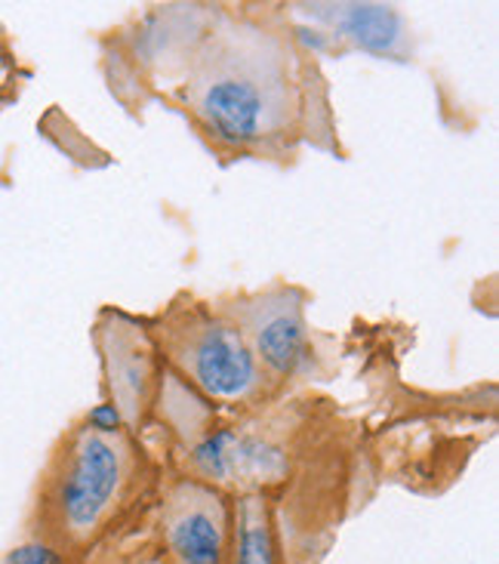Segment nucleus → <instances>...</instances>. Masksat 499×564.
<instances>
[{"instance_id":"f257e3e1","label":"nucleus","mask_w":499,"mask_h":564,"mask_svg":"<svg viewBox=\"0 0 499 564\" xmlns=\"http://www.w3.org/2000/svg\"><path fill=\"white\" fill-rule=\"evenodd\" d=\"M158 96L223 164H293L303 145L339 152L327 77L300 44L288 7H213L204 34Z\"/></svg>"},{"instance_id":"f03ea898","label":"nucleus","mask_w":499,"mask_h":564,"mask_svg":"<svg viewBox=\"0 0 499 564\" xmlns=\"http://www.w3.org/2000/svg\"><path fill=\"white\" fill-rule=\"evenodd\" d=\"M161 466L121 413L99 401L53 444L37 481V524L68 558L93 550L154 488Z\"/></svg>"},{"instance_id":"7ed1b4c3","label":"nucleus","mask_w":499,"mask_h":564,"mask_svg":"<svg viewBox=\"0 0 499 564\" xmlns=\"http://www.w3.org/2000/svg\"><path fill=\"white\" fill-rule=\"evenodd\" d=\"M149 330L166 370L219 411H250L281 395L219 305L180 296Z\"/></svg>"},{"instance_id":"20e7f679","label":"nucleus","mask_w":499,"mask_h":564,"mask_svg":"<svg viewBox=\"0 0 499 564\" xmlns=\"http://www.w3.org/2000/svg\"><path fill=\"white\" fill-rule=\"evenodd\" d=\"M308 293L293 284H269L265 290L226 296L219 308L238 324L257 365L278 392L290 382L318 377L321 355L305 315Z\"/></svg>"},{"instance_id":"39448f33","label":"nucleus","mask_w":499,"mask_h":564,"mask_svg":"<svg viewBox=\"0 0 499 564\" xmlns=\"http://www.w3.org/2000/svg\"><path fill=\"white\" fill-rule=\"evenodd\" d=\"M288 13L312 56L367 53L389 62H413L416 56L413 22L394 3H290Z\"/></svg>"},{"instance_id":"423d86ee","label":"nucleus","mask_w":499,"mask_h":564,"mask_svg":"<svg viewBox=\"0 0 499 564\" xmlns=\"http://www.w3.org/2000/svg\"><path fill=\"white\" fill-rule=\"evenodd\" d=\"M96 349L102 361V401L121 413L123 426L142 438L164 382V361L152 330L118 308H106L96 324Z\"/></svg>"},{"instance_id":"0eeeda50","label":"nucleus","mask_w":499,"mask_h":564,"mask_svg":"<svg viewBox=\"0 0 499 564\" xmlns=\"http://www.w3.org/2000/svg\"><path fill=\"white\" fill-rule=\"evenodd\" d=\"M161 531L173 564H228L231 509L228 497L180 475L161 497Z\"/></svg>"},{"instance_id":"6e6552de","label":"nucleus","mask_w":499,"mask_h":564,"mask_svg":"<svg viewBox=\"0 0 499 564\" xmlns=\"http://www.w3.org/2000/svg\"><path fill=\"white\" fill-rule=\"evenodd\" d=\"M228 564H278L269 494H241L231 516Z\"/></svg>"},{"instance_id":"1a4fd4ad","label":"nucleus","mask_w":499,"mask_h":564,"mask_svg":"<svg viewBox=\"0 0 499 564\" xmlns=\"http://www.w3.org/2000/svg\"><path fill=\"white\" fill-rule=\"evenodd\" d=\"M0 564H72V558L56 550L53 543H46L44 536H31V540L7 552Z\"/></svg>"}]
</instances>
